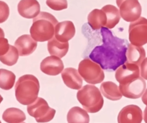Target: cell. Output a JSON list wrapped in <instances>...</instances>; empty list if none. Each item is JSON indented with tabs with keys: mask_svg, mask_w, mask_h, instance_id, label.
Segmentation results:
<instances>
[{
	"mask_svg": "<svg viewBox=\"0 0 147 123\" xmlns=\"http://www.w3.org/2000/svg\"><path fill=\"white\" fill-rule=\"evenodd\" d=\"M140 69L137 65L126 62L119 67L115 78L119 84H125L140 76Z\"/></svg>",
	"mask_w": 147,
	"mask_h": 123,
	"instance_id": "obj_10",
	"label": "cell"
},
{
	"mask_svg": "<svg viewBox=\"0 0 147 123\" xmlns=\"http://www.w3.org/2000/svg\"><path fill=\"white\" fill-rule=\"evenodd\" d=\"M78 72L84 80L90 84L101 83L105 79V74L100 65L88 58L80 62Z\"/></svg>",
	"mask_w": 147,
	"mask_h": 123,
	"instance_id": "obj_5",
	"label": "cell"
},
{
	"mask_svg": "<svg viewBox=\"0 0 147 123\" xmlns=\"http://www.w3.org/2000/svg\"><path fill=\"white\" fill-rule=\"evenodd\" d=\"M3 100V97L1 96V95H0V104L1 103V102H2V101Z\"/></svg>",
	"mask_w": 147,
	"mask_h": 123,
	"instance_id": "obj_31",
	"label": "cell"
},
{
	"mask_svg": "<svg viewBox=\"0 0 147 123\" xmlns=\"http://www.w3.org/2000/svg\"><path fill=\"white\" fill-rule=\"evenodd\" d=\"M5 35L4 31L1 28H0V38H5Z\"/></svg>",
	"mask_w": 147,
	"mask_h": 123,
	"instance_id": "obj_30",
	"label": "cell"
},
{
	"mask_svg": "<svg viewBox=\"0 0 147 123\" xmlns=\"http://www.w3.org/2000/svg\"><path fill=\"white\" fill-rule=\"evenodd\" d=\"M64 65L59 57L51 56L45 58L40 64V69L43 73L50 76H56L62 72Z\"/></svg>",
	"mask_w": 147,
	"mask_h": 123,
	"instance_id": "obj_12",
	"label": "cell"
},
{
	"mask_svg": "<svg viewBox=\"0 0 147 123\" xmlns=\"http://www.w3.org/2000/svg\"><path fill=\"white\" fill-rule=\"evenodd\" d=\"M16 80V76L10 70L0 69V88L8 90L13 87Z\"/></svg>",
	"mask_w": 147,
	"mask_h": 123,
	"instance_id": "obj_24",
	"label": "cell"
},
{
	"mask_svg": "<svg viewBox=\"0 0 147 123\" xmlns=\"http://www.w3.org/2000/svg\"><path fill=\"white\" fill-rule=\"evenodd\" d=\"M103 44L96 46L89 55L90 59L102 69L112 72L126 62V53L129 43L127 40L113 36L111 30H100Z\"/></svg>",
	"mask_w": 147,
	"mask_h": 123,
	"instance_id": "obj_1",
	"label": "cell"
},
{
	"mask_svg": "<svg viewBox=\"0 0 147 123\" xmlns=\"http://www.w3.org/2000/svg\"><path fill=\"white\" fill-rule=\"evenodd\" d=\"M3 120L7 123H20L26 120L24 113L19 108H7L2 115Z\"/></svg>",
	"mask_w": 147,
	"mask_h": 123,
	"instance_id": "obj_23",
	"label": "cell"
},
{
	"mask_svg": "<svg viewBox=\"0 0 147 123\" xmlns=\"http://www.w3.org/2000/svg\"><path fill=\"white\" fill-rule=\"evenodd\" d=\"M147 58H145L143 62H142L141 66H140V68H141V76L142 77L144 78L145 80H147L146 75L144 74V72L146 74V71L144 70V69H146V64H147Z\"/></svg>",
	"mask_w": 147,
	"mask_h": 123,
	"instance_id": "obj_29",
	"label": "cell"
},
{
	"mask_svg": "<svg viewBox=\"0 0 147 123\" xmlns=\"http://www.w3.org/2000/svg\"><path fill=\"white\" fill-rule=\"evenodd\" d=\"M40 89L39 81L31 74H26L20 77L15 85V96L19 102L28 105L38 98Z\"/></svg>",
	"mask_w": 147,
	"mask_h": 123,
	"instance_id": "obj_3",
	"label": "cell"
},
{
	"mask_svg": "<svg viewBox=\"0 0 147 123\" xmlns=\"http://www.w3.org/2000/svg\"><path fill=\"white\" fill-rule=\"evenodd\" d=\"M68 42L61 43L53 37L48 43V49L51 56L62 58L66 55L69 50Z\"/></svg>",
	"mask_w": 147,
	"mask_h": 123,
	"instance_id": "obj_19",
	"label": "cell"
},
{
	"mask_svg": "<svg viewBox=\"0 0 147 123\" xmlns=\"http://www.w3.org/2000/svg\"><path fill=\"white\" fill-rule=\"evenodd\" d=\"M88 22L91 28L97 30L105 27L107 18L105 13L101 10L94 9L88 16Z\"/></svg>",
	"mask_w": 147,
	"mask_h": 123,
	"instance_id": "obj_18",
	"label": "cell"
},
{
	"mask_svg": "<svg viewBox=\"0 0 147 123\" xmlns=\"http://www.w3.org/2000/svg\"><path fill=\"white\" fill-rule=\"evenodd\" d=\"M58 23L52 14L41 12L33 19L30 30L31 36L36 42L49 41L54 36L55 28Z\"/></svg>",
	"mask_w": 147,
	"mask_h": 123,
	"instance_id": "obj_2",
	"label": "cell"
},
{
	"mask_svg": "<svg viewBox=\"0 0 147 123\" xmlns=\"http://www.w3.org/2000/svg\"><path fill=\"white\" fill-rule=\"evenodd\" d=\"M146 84L143 78H138L125 84H119V89L123 96L131 99L140 98L146 89Z\"/></svg>",
	"mask_w": 147,
	"mask_h": 123,
	"instance_id": "obj_9",
	"label": "cell"
},
{
	"mask_svg": "<svg viewBox=\"0 0 147 123\" xmlns=\"http://www.w3.org/2000/svg\"><path fill=\"white\" fill-rule=\"evenodd\" d=\"M62 78L65 85L71 89L81 88L83 80L78 70L74 68H67L62 71Z\"/></svg>",
	"mask_w": 147,
	"mask_h": 123,
	"instance_id": "obj_16",
	"label": "cell"
},
{
	"mask_svg": "<svg viewBox=\"0 0 147 123\" xmlns=\"http://www.w3.org/2000/svg\"><path fill=\"white\" fill-rule=\"evenodd\" d=\"M15 48L20 56H26L32 54L37 46V42L30 35H24L17 39L15 43Z\"/></svg>",
	"mask_w": 147,
	"mask_h": 123,
	"instance_id": "obj_14",
	"label": "cell"
},
{
	"mask_svg": "<svg viewBox=\"0 0 147 123\" xmlns=\"http://www.w3.org/2000/svg\"><path fill=\"white\" fill-rule=\"evenodd\" d=\"M120 17L128 22H133L140 18L142 14L141 5L136 0L117 1Z\"/></svg>",
	"mask_w": 147,
	"mask_h": 123,
	"instance_id": "obj_8",
	"label": "cell"
},
{
	"mask_svg": "<svg viewBox=\"0 0 147 123\" xmlns=\"http://www.w3.org/2000/svg\"><path fill=\"white\" fill-rule=\"evenodd\" d=\"M100 90L105 97L111 100H119L123 96L118 86L113 82H103L100 85Z\"/></svg>",
	"mask_w": 147,
	"mask_h": 123,
	"instance_id": "obj_20",
	"label": "cell"
},
{
	"mask_svg": "<svg viewBox=\"0 0 147 123\" xmlns=\"http://www.w3.org/2000/svg\"><path fill=\"white\" fill-rule=\"evenodd\" d=\"M0 123H1V121H0Z\"/></svg>",
	"mask_w": 147,
	"mask_h": 123,
	"instance_id": "obj_32",
	"label": "cell"
},
{
	"mask_svg": "<svg viewBox=\"0 0 147 123\" xmlns=\"http://www.w3.org/2000/svg\"><path fill=\"white\" fill-rule=\"evenodd\" d=\"M9 14L10 9L8 5L5 2L0 1V24L6 21Z\"/></svg>",
	"mask_w": 147,
	"mask_h": 123,
	"instance_id": "obj_27",
	"label": "cell"
},
{
	"mask_svg": "<svg viewBox=\"0 0 147 123\" xmlns=\"http://www.w3.org/2000/svg\"><path fill=\"white\" fill-rule=\"evenodd\" d=\"M129 40L134 46L141 47L147 43V20L140 17L138 20L131 22L129 29Z\"/></svg>",
	"mask_w": 147,
	"mask_h": 123,
	"instance_id": "obj_7",
	"label": "cell"
},
{
	"mask_svg": "<svg viewBox=\"0 0 147 123\" xmlns=\"http://www.w3.org/2000/svg\"><path fill=\"white\" fill-rule=\"evenodd\" d=\"M68 123H89V115L84 109L79 107H74L69 111L67 115Z\"/></svg>",
	"mask_w": 147,
	"mask_h": 123,
	"instance_id": "obj_22",
	"label": "cell"
},
{
	"mask_svg": "<svg viewBox=\"0 0 147 123\" xmlns=\"http://www.w3.org/2000/svg\"><path fill=\"white\" fill-rule=\"evenodd\" d=\"M126 62L133 64L140 68L142 62L146 58L145 50L142 47L134 46L129 44L126 53Z\"/></svg>",
	"mask_w": 147,
	"mask_h": 123,
	"instance_id": "obj_17",
	"label": "cell"
},
{
	"mask_svg": "<svg viewBox=\"0 0 147 123\" xmlns=\"http://www.w3.org/2000/svg\"><path fill=\"white\" fill-rule=\"evenodd\" d=\"M18 11L23 18H34L40 13V5L36 0H23L18 5Z\"/></svg>",
	"mask_w": 147,
	"mask_h": 123,
	"instance_id": "obj_15",
	"label": "cell"
},
{
	"mask_svg": "<svg viewBox=\"0 0 147 123\" xmlns=\"http://www.w3.org/2000/svg\"><path fill=\"white\" fill-rule=\"evenodd\" d=\"M47 5L55 11H59L67 8L68 4L67 1H47Z\"/></svg>",
	"mask_w": 147,
	"mask_h": 123,
	"instance_id": "obj_26",
	"label": "cell"
},
{
	"mask_svg": "<svg viewBox=\"0 0 147 123\" xmlns=\"http://www.w3.org/2000/svg\"><path fill=\"white\" fill-rule=\"evenodd\" d=\"M105 14L107 24L105 28L111 29L114 28L119 22L120 16L118 9L112 5H107L101 9Z\"/></svg>",
	"mask_w": 147,
	"mask_h": 123,
	"instance_id": "obj_21",
	"label": "cell"
},
{
	"mask_svg": "<svg viewBox=\"0 0 147 123\" xmlns=\"http://www.w3.org/2000/svg\"><path fill=\"white\" fill-rule=\"evenodd\" d=\"M142 119V112L140 107L131 105L122 108L119 114L117 120L118 123H141Z\"/></svg>",
	"mask_w": 147,
	"mask_h": 123,
	"instance_id": "obj_11",
	"label": "cell"
},
{
	"mask_svg": "<svg viewBox=\"0 0 147 123\" xmlns=\"http://www.w3.org/2000/svg\"><path fill=\"white\" fill-rule=\"evenodd\" d=\"M24 123V122H23V123Z\"/></svg>",
	"mask_w": 147,
	"mask_h": 123,
	"instance_id": "obj_33",
	"label": "cell"
},
{
	"mask_svg": "<svg viewBox=\"0 0 147 123\" xmlns=\"http://www.w3.org/2000/svg\"><path fill=\"white\" fill-rule=\"evenodd\" d=\"M10 45L8 41L5 38H0V57L5 55L10 49Z\"/></svg>",
	"mask_w": 147,
	"mask_h": 123,
	"instance_id": "obj_28",
	"label": "cell"
},
{
	"mask_svg": "<svg viewBox=\"0 0 147 123\" xmlns=\"http://www.w3.org/2000/svg\"><path fill=\"white\" fill-rule=\"evenodd\" d=\"M19 56L17 49L14 46L10 45L8 52L4 55L0 57V61L4 64L12 66L17 63Z\"/></svg>",
	"mask_w": 147,
	"mask_h": 123,
	"instance_id": "obj_25",
	"label": "cell"
},
{
	"mask_svg": "<svg viewBox=\"0 0 147 123\" xmlns=\"http://www.w3.org/2000/svg\"><path fill=\"white\" fill-rule=\"evenodd\" d=\"M75 32V27L73 22L63 21L56 26L54 36L61 43H67L74 37Z\"/></svg>",
	"mask_w": 147,
	"mask_h": 123,
	"instance_id": "obj_13",
	"label": "cell"
},
{
	"mask_svg": "<svg viewBox=\"0 0 147 123\" xmlns=\"http://www.w3.org/2000/svg\"><path fill=\"white\" fill-rule=\"evenodd\" d=\"M77 98L84 109L91 113L98 112L104 105L102 95L94 85H85L77 92Z\"/></svg>",
	"mask_w": 147,
	"mask_h": 123,
	"instance_id": "obj_4",
	"label": "cell"
},
{
	"mask_svg": "<svg viewBox=\"0 0 147 123\" xmlns=\"http://www.w3.org/2000/svg\"><path fill=\"white\" fill-rule=\"evenodd\" d=\"M28 114L36 119L38 123H47L55 117L56 110L49 106L48 102L43 98L38 97L27 107Z\"/></svg>",
	"mask_w": 147,
	"mask_h": 123,
	"instance_id": "obj_6",
	"label": "cell"
}]
</instances>
